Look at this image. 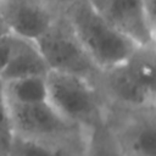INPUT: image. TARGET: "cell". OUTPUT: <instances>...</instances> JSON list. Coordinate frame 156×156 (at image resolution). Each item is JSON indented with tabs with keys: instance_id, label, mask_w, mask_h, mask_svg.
Here are the masks:
<instances>
[{
	"instance_id": "1",
	"label": "cell",
	"mask_w": 156,
	"mask_h": 156,
	"mask_svg": "<svg viewBox=\"0 0 156 156\" xmlns=\"http://www.w3.org/2000/svg\"><path fill=\"white\" fill-rule=\"evenodd\" d=\"M61 13L100 69L124 62L139 46L110 24L90 0H74Z\"/></svg>"
},
{
	"instance_id": "2",
	"label": "cell",
	"mask_w": 156,
	"mask_h": 156,
	"mask_svg": "<svg viewBox=\"0 0 156 156\" xmlns=\"http://www.w3.org/2000/svg\"><path fill=\"white\" fill-rule=\"evenodd\" d=\"M11 134L55 145L84 156L87 132L66 119L48 101L18 104L6 100Z\"/></svg>"
},
{
	"instance_id": "3",
	"label": "cell",
	"mask_w": 156,
	"mask_h": 156,
	"mask_svg": "<svg viewBox=\"0 0 156 156\" xmlns=\"http://www.w3.org/2000/svg\"><path fill=\"white\" fill-rule=\"evenodd\" d=\"M48 102L66 119L85 132L106 118V102L90 80L72 73L49 71Z\"/></svg>"
},
{
	"instance_id": "4",
	"label": "cell",
	"mask_w": 156,
	"mask_h": 156,
	"mask_svg": "<svg viewBox=\"0 0 156 156\" xmlns=\"http://www.w3.org/2000/svg\"><path fill=\"white\" fill-rule=\"evenodd\" d=\"M34 41L50 71L77 74L98 84L101 69L87 54L61 12Z\"/></svg>"
},
{
	"instance_id": "5",
	"label": "cell",
	"mask_w": 156,
	"mask_h": 156,
	"mask_svg": "<svg viewBox=\"0 0 156 156\" xmlns=\"http://www.w3.org/2000/svg\"><path fill=\"white\" fill-rule=\"evenodd\" d=\"M106 118L126 156H156V105L130 108L106 104Z\"/></svg>"
},
{
	"instance_id": "6",
	"label": "cell",
	"mask_w": 156,
	"mask_h": 156,
	"mask_svg": "<svg viewBox=\"0 0 156 156\" xmlns=\"http://www.w3.org/2000/svg\"><path fill=\"white\" fill-rule=\"evenodd\" d=\"M60 12L44 0H0V17L10 33L30 40H37Z\"/></svg>"
},
{
	"instance_id": "7",
	"label": "cell",
	"mask_w": 156,
	"mask_h": 156,
	"mask_svg": "<svg viewBox=\"0 0 156 156\" xmlns=\"http://www.w3.org/2000/svg\"><path fill=\"white\" fill-rule=\"evenodd\" d=\"M90 1L110 24L136 45L143 46L156 43V28L150 24L140 0Z\"/></svg>"
},
{
	"instance_id": "8",
	"label": "cell",
	"mask_w": 156,
	"mask_h": 156,
	"mask_svg": "<svg viewBox=\"0 0 156 156\" xmlns=\"http://www.w3.org/2000/svg\"><path fill=\"white\" fill-rule=\"evenodd\" d=\"M49 71L50 69L35 41L11 33L10 58L0 74L1 80L6 82L33 76L45 77Z\"/></svg>"
},
{
	"instance_id": "9",
	"label": "cell",
	"mask_w": 156,
	"mask_h": 156,
	"mask_svg": "<svg viewBox=\"0 0 156 156\" xmlns=\"http://www.w3.org/2000/svg\"><path fill=\"white\" fill-rule=\"evenodd\" d=\"M45 77L33 76L4 82L6 100L18 104H38L48 101V85Z\"/></svg>"
},
{
	"instance_id": "10",
	"label": "cell",
	"mask_w": 156,
	"mask_h": 156,
	"mask_svg": "<svg viewBox=\"0 0 156 156\" xmlns=\"http://www.w3.org/2000/svg\"><path fill=\"white\" fill-rule=\"evenodd\" d=\"M84 156H126L107 118L87 130Z\"/></svg>"
},
{
	"instance_id": "11",
	"label": "cell",
	"mask_w": 156,
	"mask_h": 156,
	"mask_svg": "<svg viewBox=\"0 0 156 156\" xmlns=\"http://www.w3.org/2000/svg\"><path fill=\"white\" fill-rule=\"evenodd\" d=\"M7 154L9 156H80L69 150L27 139L16 134H11Z\"/></svg>"
},
{
	"instance_id": "12",
	"label": "cell",
	"mask_w": 156,
	"mask_h": 156,
	"mask_svg": "<svg viewBox=\"0 0 156 156\" xmlns=\"http://www.w3.org/2000/svg\"><path fill=\"white\" fill-rule=\"evenodd\" d=\"M11 139V129L7 116V104L4 91V82L0 78V146L7 149Z\"/></svg>"
},
{
	"instance_id": "13",
	"label": "cell",
	"mask_w": 156,
	"mask_h": 156,
	"mask_svg": "<svg viewBox=\"0 0 156 156\" xmlns=\"http://www.w3.org/2000/svg\"><path fill=\"white\" fill-rule=\"evenodd\" d=\"M11 52V33L0 39V74L6 67Z\"/></svg>"
},
{
	"instance_id": "14",
	"label": "cell",
	"mask_w": 156,
	"mask_h": 156,
	"mask_svg": "<svg viewBox=\"0 0 156 156\" xmlns=\"http://www.w3.org/2000/svg\"><path fill=\"white\" fill-rule=\"evenodd\" d=\"M150 24L156 28V0H140Z\"/></svg>"
},
{
	"instance_id": "15",
	"label": "cell",
	"mask_w": 156,
	"mask_h": 156,
	"mask_svg": "<svg viewBox=\"0 0 156 156\" xmlns=\"http://www.w3.org/2000/svg\"><path fill=\"white\" fill-rule=\"evenodd\" d=\"M44 1L61 11L63 7H66L68 4H71V2L74 1V0H44Z\"/></svg>"
},
{
	"instance_id": "16",
	"label": "cell",
	"mask_w": 156,
	"mask_h": 156,
	"mask_svg": "<svg viewBox=\"0 0 156 156\" xmlns=\"http://www.w3.org/2000/svg\"><path fill=\"white\" fill-rule=\"evenodd\" d=\"M7 34H10V30H9V28L6 27V24L4 23L2 18L0 17V39L4 38V37L7 35Z\"/></svg>"
},
{
	"instance_id": "17",
	"label": "cell",
	"mask_w": 156,
	"mask_h": 156,
	"mask_svg": "<svg viewBox=\"0 0 156 156\" xmlns=\"http://www.w3.org/2000/svg\"><path fill=\"white\" fill-rule=\"evenodd\" d=\"M0 156H9V154H7V149L0 146Z\"/></svg>"
}]
</instances>
